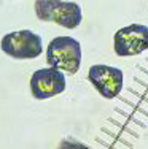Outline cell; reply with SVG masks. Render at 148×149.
Returning a JSON list of instances; mask_svg holds the SVG:
<instances>
[{"label":"cell","mask_w":148,"mask_h":149,"mask_svg":"<svg viewBox=\"0 0 148 149\" xmlns=\"http://www.w3.org/2000/svg\"><path fill=\"white\" fill-rule=\"evenodd\" d=\"M35 15L40 21L59 24L64 29H76L83 21L81 6L64 0H35Z\"/></svg>","instance_id":"obj_1"},{"label":"cell","mask_w":148,"mask_h":149,"mask_svg":"<svg viewBox=\"0 0 148 149\" xmlns=\"http://www.w3.org/2000/svg\"><path fill=\"white\" fill-rule=\"evenodd\" d=\"M46 60L49 67L75 74L81 65V45L72 37H56L46 48Z\"/></svg>","instance_id":"obj_2"},{"label":"cell","mask_w":148,"mask_h":149,"mask_svg":"<svg viewBox=\"0 0 148 149\" xmlns=\"http://www.w3.org/2000/svg\"><path fill=\"white\" fill-rule=\"evenodd\" d=\"M0 48L10 57L19 59V60L35 59L43 52L41 37L32 30L10 32V33H6L2 38Z\"/></svg>","instance_id":"obj_3"},{"label":"cell","mask_w":148,"mask_h":149,"mask_svg":"<svg viewBox=\"0 0 148 149\" xmlns=\"http://www.w3.org/2000/svg\"><path fill=\"white\" fill-rule=\"evenodd\" d=\"M113 49L119 57L139 56L148 51V26L131 24L119 29L113 37Z\"/></svg>","instance_id":"obj_4"},{"label":"cell","mask_w":148,"mask_h":149,"mask_svg":"<svg viewBox=\"0 0 148 149\" xmlns=\"http://www.w3.org/2000/svg\"><path fill=\"white\" fill-rule=\"evenodd\" d=\"M88 79L93 84V87L99 94L107 100L118 97L119 92L123 91V84H124V76L123 72L116 67L104 65V63H97L93 65L88 72Z\"/></svg>","instance_id":"obj_5"},{"label":"cell","mask_w":148,"mask_h":149,"mask_svg":"<svg viewBox=\"0 0 148 149\" xmlns=\"http://www.w3.org/2000/svg\"><path fill=\"white\" fill-rule=\"evenodd\" d=\"M65 91V74L56 67L40 68L30 76V92L37 100H46Z\"/></svg>","instance_id":"obj_6"},{"label":"cell","mask_w":148,"mask_h":149,"mask_svg":"<svg viewBox=\"0 0 148 149\" xmlns=\"http://www.w3.org/2000/svg\"><path fill=\"white\" fill-rule=\"evenodd\" d=\"M58 149H89L84 143H80L76 140H62L59 143Z\"/></svg>","instance_id":"obj_7"}]
</instances>
